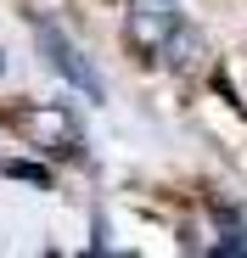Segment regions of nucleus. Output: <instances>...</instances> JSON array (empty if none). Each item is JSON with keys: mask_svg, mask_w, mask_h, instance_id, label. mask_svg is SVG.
<instances>
[{"mask_svg": "<svg viewBox=\"0 0 247 258\" xmlns=\"http://www.w3.org/2000/svg\"><path fill=\"white\" fill-rule=\"evenodd\" d=\"M17 135L39 152L51 157H85V129H79V118L62 107V101H34L17 112Z\"/></svg>", "mask_w": 247, "mask_h": 258, "instance_id": "1", "label": "nucleus"}, {"mask_svg": "<svg viewBox=\"0 0 247 258\" xmlns=\"http://www.w3.org/2000/svg\"><path fill=\"white\" fill-rule=\"evenodd\" d=\"M34 39H39V56H45V68L68 84V90H79L85 101H101V96H107V84H101V73L90 68V56L79 51L56 23H39V28H34Z\"/></svg>", "mask_w": 247, "mask_h": 258, "instance_id": "2", "label": "nucleus"}, {"mask_svg": "<svg viewBox=\"0 0 247 258\" xmlns=\"http://www.w3.org/2000/svg\"><path fill=\"white\" fill-rule=\"evenodd\" d=\"M180 39V0H130V45L141 56H163Z\"/></svg>", "mask_w": 247, "mask_h": 258, "instance_id": "3", "label": "nucleus"}, {"mask_svg": "<svg viewBox=\"0 0 247 258\" xmlns=\"http://www.w3.org/2000/svg\"><path fill=\"white\" fill-rule=\"evenodd\" d=\"M6 174H12V180H28V185H51V168L23 163V157H12V163H6Z\"/></svg>", "mask_w": 247, "mask_h": 258, "instance_id": "4", "label": "nucleus"}, {"mask_svg": "<svg viewBox=\"0 0 247 258\" xmlns=\"http://www.w3.org/2000/svg\"><path fill=\"white\" fill-rule=\"evenodd\" d=\"M0 68H6V62H0Z\"/></svg>", "mask_w": 247, "mask_h": 258, "instance_id": "5", "label": "nucleus"}]
</instances>
